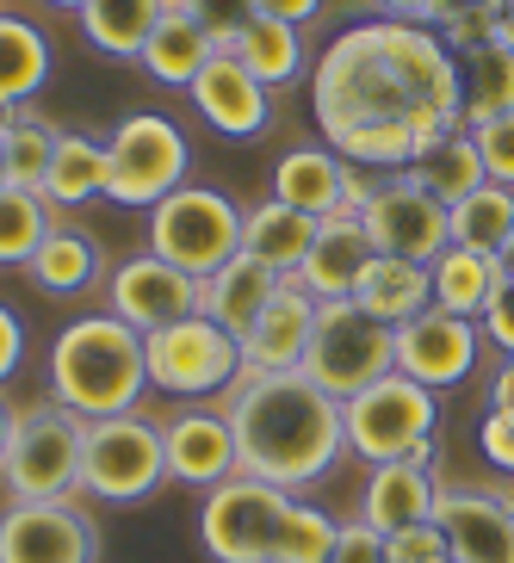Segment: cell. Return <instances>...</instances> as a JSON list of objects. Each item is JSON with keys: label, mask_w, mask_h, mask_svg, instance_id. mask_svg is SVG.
Returning a JSON list of instances; mask_svg holds the SVG:
<instances>
[{"label": "cell", "mask_w": 514, "mask_h": 563, "mask_svg": "<svg viewBox=\"0 0 514 563\" xmlns=\"http://www.w3.org/2000/svg\"><path fill=\"white\" fill-rule=\"evenodd\" d=\"M167 483V446L162 421H150L143 409L112 415V421H87L81 446V496H100L112 508L150 501Z\"/></svg>", "instance_id": "cell-9"}, {"label": "cell", "mask_w": 514, "mask_h": 563, "mask_svg": "<svg viewBox=\"0 0 514 563\" xmlns=\"http://www.w3.org/2000/svg\"><path fill=\"white\" fill-rule=\"evenodd\" d=\"M478 446L502 477H514V409H490L478 421Z\"/></svg>", "instance_id": "cell-42"}, {"label": "cell", "mask_w": 514, "mask_h": 563, "mask_svg": "<svg viewBox=\"0 0 514 563\" xmlns=\"http://www.w3.org/2000/svg\"><path fill=\"white\" fill-rule=\"evenodd\" d=\"M223 415L236 428L242 471L280 489H310L341 464L348 452V421L329 390H316L304 372H242L223 390Z\"/></svg>", "instance_id": "cell-2"}, {"label": "cell", "mask_w": 514, "mask_h": 563, "mask_svg": "<svg viewBox=\"0 0 514 563\" xmlns=\"http://www.w3.org/2000/svg\"><path fill=\"white\" fill-rule=\"evenodd\" d=\"M236 56H242V68H249L266 93L304 81V68H310V44H304V32L298 25H285V19H266V13L236 37Z\"/></svg>", "instance_id": "cell-31"}, {"label": "cell", "mask_w": 514, "mask_h": 563, "mask_svg": "<svg viewBox=\"0 0 514 563\" xmlns=\"http://www.w3.org/2000/svg\"><path fill=\"white\" fill-rule=\"evenodd\" d=\"M353 303L365 316H379L384 329H403L422 310H434V273L415 261H397V254H372L353 285Z\"/></svg>", "instance_id": "cell-22"}, {"label": "cell", "mask_w": 514, "mask_h": 563, "mask_svg": "<svg viewBox=\"0 0 514 563\" xmlns=\"http://www.w3.org/2000/svg\"><path fill=\"white\" fill-rule=\"evenodd\" d=\"M384 558L391 563H452V545L434 520H422V527H409V532H391V539H384Z\"/></svg>", "instance_id": "cell-41"}, {"label": "cell", "mask_w": 514, "mask_h": 563, "mask_svg": "<svg viewBox=\"0 0 514 563\" xmlns=\"http://www.w3.org/2000/svg\"><path fill=\"white\" fill-rule=\"evenodd\" d=\"M44 199L56 211H81V205L106 199V143L87 131H63L51 155V180H44Z\"/></svg>", "instance_id": "cell-32"}, {"label": "cell", "mask_w": 514, "mask_h": 563, "mask_svg": "<svg viewBox=\"0 0 514 563\" xmlns=\"http://www.w3.org/2000/svg\"><path fill=\"white\" fill-rule=\"evenodd\" d=\"M51 7H63V13H81L87 0H51Z\"/></svg>", "instance_id": "cell-52"}, {"label": "cell", "mask_w": 514, "mask_h": 563, "mask_svg": "<svg viewBox=\"0 0 514 563\" xmlns=\"http://www.w3.org/2000/svg\"><path fill=\"white\" fill-rule=\"evenodd\" d=\"M384 19H397V25H434L440 13V0H379Z\"/></svg>", "instance_id": "cell-47"}, {"label": "cell", "mask_w": 514, "mask_h": 563, "mask_svg": "<svg viewBox=\"0 0 514 563\" xmlns=\"http://www.w3.org/2000/svg\"><path fill=\"white\" fill-rule=\"evenodd\" d=\"M428 273H434V310H452L464 322H483V310L496 303L502 279H508V266L478 249H447Z\"/></svg>", "instance_id": "cell-28"}, {"label": "cell", "mask_w": 514, "mask_h": 563, "mask_svg": "<svg viewBox=\"0 0 514 563\" xmlns=\"http://www.w3.org/2000/svg\"><path fill=\"white\" fill-rule=\"evenodd\" d=\"M56 230V205L44 192L7 186L0 192V266H32V254L51 242Z\"/></svg>", "instance_id": "cell-36"}, {"label": "cell", "mask_w": 514, "mask_h": 563, "mask_svg": "<svg viewBox=\"0 0 514 563\" xmlns=\"http://www.w3.org/2000/svg\"><path fill=\"white\" fill-rule=\"evenodd\" d=\"M292 489L280 483H261L249 471H236L230 483L205 489V508H199V545L205 558L217 563H273V545H280V527H285V508H292Z\"/></svg>", "instance_id": "cell-10"}, {"label": "cell", "mask_w": 514, "mask_h": 563, "mask_svg": "<svg viewBox=\"0 0 514 563\" xmlns=\"http://www.w3.org/2000/svg\"><path fill=\"white\" fill-rule=\"evenodd\" d=\"M211 56H217V44L199 32V19L167 0V13L155 19V32H150V44H143V56H136V63L150 68L155 87H193V81H199V68L211 63Z\"/></svg>", "instance_id": "cell-27"}, {"label": "cell", "mask_w": 514, "mask_h": 563, "mask_svg": "<svg viewBox=\"0 0 514 563\" xmlns=\"http://www.w3.org/2000/svg\"><path fill=\"white\" fill-rule=\"evenodd\" d=\"M496 44L514 51V0H502V13H496Z\"/></svg>", "instance_id": "cell-50"}, {"label": "cell", "mask_w": 514, "mask_h": 563, "mask_svg": "<svg viewBox=\"0 0 514 563\" xmlns=\"http://www.w3.org/2000/svg\"><path fill=\"white\" fill-rule=\"evenodd\" d=\"M483 329L478 322H464L452 310H422L415 322L397 329V372L415 384H428V390H452L478 372L483 360Z\"/></svg>", "instance_id": "cell-17"}, {"label": "cell", "mask_w": 514, "mask_h": 563, "mask_svg": "<svg viewBox=\"0 0 514 563\" xmlns=\"http://www.w3.org/2000/svg\"><path fill=\"white\" fill-rule=\"evenodd\" d=\"M335 539H341V520L322 514L316 501H292L280 527V545H273V563H329Z\"/></svg>", "instance_id": "cell-38"}, {"label": "cell", "mask_w": 514, "mask_h": 563, "mask_svg": "<svg viewBox=\"0 0 514 563\" xmlns=\"http://www.w3.org/2000/svg\"><path fill=\"white\" fill-rule=\"evenodd\" d=\"M81 446H87V421L75 409H63L56 397L25 402L13 446L0 459L7 501H75L81 496Z\"/></svg>", "instance_id": "cell-4"}, {"label": "cell", "mask_w": 514, "mask_h": 563, "mask_svg": "<svg viewBox=\"0 0 514 563\" xmlns=\"http://www.w3.org/2000/svg\"><path fill=\"white\" fill-rule=\"evenodd\" d=\"M106 310L118 322H131L136 334H162L186 316H205V279H193V273H181V266H167L162 254L143 249L106 273Z\"/></svg>", "instance_id": "cell-13"}, {"label": "cell", "mask_w": 514, "mask_h": 563, "mask_svg": "<svg viewBox=\"0 0 514 563\" xmlns=\"http://www.w3.org/2000/svg\"><path fill=\"white\" fill-rule=\"evenodd\" d=\"M341 180H348V162L329 150V143H304V150H285L273 162V199L292 205L304 217H341Z\"/></svg>", "instance_id": "cell-23"}, {"label": "cell", "mask_w": 514, "mask_h": 563, "mask_svg": "<svg viewBox=\"0 0 514 563\" xmlns=\"http://www.w3.org/2000/svg\"><path fill=\"white\" fill-rule=\"evenodd\" d=\"M459 68H464V131L514 112V51H502L490 37L478 51H464Z\"/></svg>", "instance_id": "cell-33"}, {"label": "cell", "mask_w": 514, "mask_h": 563, "mask_svg": "<svg viewBox=\"0 0 514 563\" xmlns=\"http://www.w3.org/2000/svg\"><path fill=\"white\" fill-rule=\"evenodd\" d=\"M162 446H167V477L186 483V489H217V483H230L242 471L223 402H181L162 421Z\"/></svg>", "instance_id": "cell-16"}, {"label": "cell", "mask_w": 514, "mask_h": 563, "mask_svg": "<svg viewBox=\"0 0 514 563\" xmlns=\"http://www.w3.org/2000/svg\"><path fill=\"white\" fill-rule=\"evenodd\" d=\"M341 421H348V452L365 464H434V433H440V390L428 384L391 378L365 384L360 397L341 402Z\"/></svg>", "instance_id": "cell-5"}, {"label": "cell", "mask_w": 514, "mask_h": 563, "mask_svg": "<svg viewBox=\"0 0 514 563\" xmlns=\"http://www.w3.org/2000/svg\"><path fill=\"white\" fill-rule=\"evenodd\" d=\"M174 7H186V13L199 19V32L211 37L217 51H236V37L261 19V7H254V0H174Z\"/></svg>", "instance_id": "cell-39"}, {"label": "cell", "mask_w": 514, "mask_h": 563, "mask_svg": "<svg viewBox=\"0 0 514 563\" xmlns=\"http://www.w3.org/2000/svg\"><path fill=\"white\" fill-rule=\"evenodd\" d=\"M316 230H322L316 217L292 211V205H280V199H261V205L242 211V254H254L261 266H273L280 279H298V266H304V254H310Z\"/></svg>", "instance_id": "cell-24"}, {"label": "cell", "mask_w": 514, "mask_h": 563, "mask_svg": "<svg viewBox=\"0 0 514 563\" xmlns=\"http://www.w3.org/2000/svg\"><path fill=\"white\" fill-rule=\"evenodd\" d=\"M490 409H514V360H502V372L490 378Z\"/></svg>", "instance_id": "cell-48"}, {"label": "cell", "mask_w": 514, "mask_h": 563, "mask_svg": "<svg viewBox=\"0 0 514 563\" xmlns=\"http://www.w3.org/2000/svg\"><path fill=\"white\" fill-rule=\"evenodd\" d=\"M143 360H150V390L186 402H217L242 378V341L217 329L211 316H186L162 334H143Z\"/></svg>", "instance_id": "cell-11"}, {"label": "cell", "mask_w": 514, "mask_h": 563, "mask_svg": "<svg viewBox=\"0 0 514 563\" xmlns=\"http://www.w3.org/2000/svg\"><path fill=\"white\" fill-rule=\"evenodd\" d=\"M19 365H25V322L0 303V384L13 378Z\"/></svg>", "instance_id": "cell-45"}, {"label": "cell", "mask_w": 514, "mask_h": 563, "mask_svg": "<svg viewBox=\"0 0 514 563\" xmlns=\"http://www.w3.org/2000/svg\"><path fill=\"white\" fill-rule=\"evenodd\" d=\"M298 372L316 390H329L335 402H348L365 384L397 372V329H384L379 316H365L353 298H335L316 310V329H310Z\"/></svg>", "instance_id": "cell-6"}, {"label": "cell", "mask_w": 514, "mask_h": 563, "mask_svg": "<svg viewBox=\"0 0 514 563\" xmlns=\"http://www.w3.org/2000/svg\"><path fill=\"white\" fill-rule=\"evenodd\" d=\"M372 254L379 249H372V235H365L360 217H322V230H316L310 254H304V266H298V285L316 303L353 298V285H360Z\"/></svg>", "instance_id": "cell-21"}, {"label": "cell", "mask_w": 514, "mask_h": 563, "mask_svg": "<svg viewBox=\"0 0 514 563\" xmlns=\"http://www.w3.org/2000/svg\"><path fill=\"white\" fill-rule=\"evenodd\" d=\"M483 341H490V347L502 353V360H514V273L508 279H502V291H496V303H490V310H483Z\"/></svg>", "instance_id": "cell-44"}, {"label": "cell", "mask_w": 514, "mask_h": 563, "mask_svg": "<svg viewBox=\"0 0 514 563\" xmlns=\"http://www.w3.org/2000/svg\"><path fill=\"white\" fill-rule=\"evenodd\" d=\"M428 199H440L452 211L459 199H471L490 174H483V155H478V143H471V131H452V136H440V143H428V150L415 155L409 167H403Z\"/></svg>", "instance_id": "cell-30"}, {"label": "cell", "mask_w": 514, "mask_h": 563, "mask_svg": "<svg viewBox=\"0 0 514 563\" xmlns=\"http://www.w3.org/2000/svg\"><path fill=\"white\" fill-rule=\"evenodd\" d=\"M471 143H478V155H483V174H490L496 186H514V112L478 124Z\"/></svg>", "instance_id": "cell-40"}, {"label": "cell", "mask_w": 514, "mask_h": 563, "mask_svg": "<svg viewBox=\"0 0 514 563\" xmlns=\"http://www.w3.org/2000/svg\"><path fill=\"white\" fill-rule=\"evenodd\" d=\"M254 7H261L266 19H285V25H298V32L310 25L316 13H322V0H254Z\"/></svg>", "instance_id": "cell-46"}, {"label": "cell", "mask_w": 514, "mask_h": 563, "mask_svg": "<svg viewBox=\"0 0 514 563\" xmlns=\"http://www.w3.org/2000/svg\"><path fill=\"white\" fill-rule=\"evenodd\" d=\"M316 310L322 303L298 279H285L273 291V303L261 310V322L242 334V372H298L304 347H310V329H316Z\"/></svg>", "instance_id": "cell-19"}, {"label": "cell", "mask_w": 514, "mask_h": 563, "mask_svg": "<svg viewBox=\"0 0 514 563\" xmlns=\"http://www.w3.org/2000/svg\"><path fill=\"white\" fill-rule=\"evenodd\" d=\"M13 428H19V409L0 397V459H7V446H13Z\"/></svg>", "instance_id": "cell-49"}, {"label": "cell", "mask_w": 514, "mask_h": 563, "mask_svg": "<svg viewBox=\"0 0 514 563\" xmlns=\"http://www.w3.org/2000/svg\"><path fill=\"white\" fill-rule=\"evenodd\" d=\"M280 285L285 279L273 273V266H261L254 254H236L223 273H211V279H205V316H211L217 329H230L236 341H242V334L261 322V310L273 303V291H280Z\"/></svg>", "instance_id": "cell-25"}, {"label": "cell", "mask_w": 514, "mask_h": 563, "mask_svg": "<svg viewBox=\"0 0 514 563\" xmlns=\"http://www.w3.org/2000/svg\"><path fill=\"white\" fill-rule=\"evenodd\" d=\"M162 13H167V0H87L75 19H81V37L100 56H112V63H136Z\"/></svg>", "instance_id": "cell-29"}, {"label": "cell", "mask_w": 514, "mask_h": 563, "mask_svg": "<svg viewBox=\"0 0 514 563\" xmlns=\"http://www.w3.org/2000/svg\"><path fill=\"white\" fill-rule=\"evenodd\" d=\"M310 112L322 143L360 131V124H415L428 143H440V136L464 131L459 56L428 25H397V19L348 25L316 56Z\"/></svg>", "instance_id": "cell-1"}, {"label": "cell", "mask_w": 514, "mask_h": 563, "mask_svg": "<svg viewBox=\"0 0 514 563\" xmlns=\"http://www.w3.org/2000/svg\"><path fill=\"white\" fill-rule=\"evenodd\" d=\"M329 563H391V558H384V532H372L360 514L341 520V539H335Z\"/></svg>", "instance_id": "cell-43"}, {"label": "cell", "mask_w": 514, "mask_h": 563, "mask_svg": "<svg viewBox=\"0 0 514 563\" xmlns=\"http://www.w3.org/2000/svg\"><path fill=\"white\" fill-rule=\"evenodd\" d=\"M56 124H44V118L32 112V106H19L13 124H7V167H13V186H25V192H44V180H51V155H56Z\"/></svg>", "instance_id": "cell-37"}, {"label": "cell", "mask_w": 514, "mask_h": 563, "mask_svg": "<svg viewBox=\"0 0 514 563\" xmlns=\"http://www.w3.org/2000/svg\"><path fill=\"white\" fill-rule=\"evenodd\" d=\"M7 124H13V112H0V192L13 186V167H7Z\"/></svg>", "instance_id": "cell-51"}, {"label": "cell", "mask_w": 514, "mask_h": 563, "mask_svg": "<svg viewBox=\"0 0 514 563\" xmlns=\"http://www.w3.org/2000/svg\"><path fill=\"white\" fill-rule=\"evenodd\" d=\"M434 508H440V477H434V464H372V477H365L360 489V520L372 532H409L422 527V520H434Z\"/></svg>", "instance_id": "cell-20"}, {"label": "cell", "mask_w": 514, "mask_h": 563, "mask_svg": "<svg viewBox=\"0 0 514 563\" xmlns=\"http://www.w3.org/2000/svg\"><path fill=\"white\" fill-rule=\"evenodd\" d=\"M0 563H100V527L81 501H7Z\"/></svg>", "instance_id": "cell-14"}, {"label": "cell", "mask_w": 514, "mask_h": 563, "mask_svg": "<svg viewBox=\"0 0 514 563\" xmlns=\"http://www.w3.org/2000/svg\"><path fill=\"white\" fill-rule=\"evenodd\" d=\"M360 223L379 254H397V261H415V266H434L452 249V211L440 199H428L409 174H379Z\"/></svg>", "instance_id": "cell-12"}, {"label": "cell", "mask_w": 514, "mask_h": 563, "mask_svg": "<svg viewBox=\"0 0 514 563\" xmlns=\"http://www.w3.org/2000/svg\"><path fill=\"white\" fill-rule=\"evenodd\" d=\"M186 131L167 112H131L118 118V131L106 136V199L124 211H155L167 192L186 186Z\"/></svg>", "instance_id": "cell-8"}, {"label": "cell", "mask_w": 514, "mask_h": 563, "mask_svg": "<svg viewBox=\"0 0 514 563\" xmlns=\"http://www.w3.org/2000/svg\"><path fill=\"white\" fill-rule=\"evenodd\" d=\"M44 291H87V285H100L106 279V254L100 242L87 230H68V223H56L51 242L32 254V266H25Z\"/></svg>", "instance_id": "cell-34"}, {"label": "cell", "mask_w": 514, "mask_h": 563, "mask_svg": "<svg viewBox=\"0 0 514 563\" xmlns=\"http://www.w3.org/2000/svg\"><path fill=\"white\" fill-rule=\"evenodd\" d=\"M150 254H162L167 266H181L193 279H211L242 254V205L217 186L186 180L150 211Z\"/></svg>", "instance_id": "cell-7"}, {"label": "cell", "mask_w": 514, "mask_h": 563, "mask_svg": "<svg viewBox=\"0 0 514 563\" xmlns=\"http://www.w3.org/2000/svg\"><path fill=\"white\" fill-rule=\"evenodd\" d=\"M508 235H514V186L483 180L471 199L452 205V249H478V254H496L502 261Z\"/></svg>", "instance_id": "cell-35"}, {"label": "cell", "mask_w": 514, "mask_h": 563, "mask_svg": "<svg viewBox=\"0 0 514 563\" xmlns=\"http://www.w3.org/2000/svg\"><path fill=\"white\" fill-rule=\"evenodd\" d=\"M186 93H193L199 118L211 124L217 136H236V143H242V136H261L266 124H273V93H266L249 68H242V56H236V51H217Z\"/></svg>", "instance_id": "cell-18"}, {"label": "cell", "mask_w": 514, "mask_h": 563, "mask_svg": "<svg viewBox=\"0 0 514 563\" xmlns=\"http://www.w3.org/2000/svg\"><path fill=\"white\" fill-rule=\"evenodd\" d=\"M434 527L447 532L452 563H514V489L440 483Z\"/></svg>", "instance_id": "cell-15"}, {"label": "cell", "mask_w": 514, "mask_h": 563, "mask_svg": "<svg viewBox=\"0 0 514 563\" xmlns=\"http://www.w3.org/2000/svg\"><path fill=\"white\" fill-rule=\"evenodd\" d=\"M502 266H508V273H514V235H508V249H502Z\"/></svg>", "instance_id": "cell-53"}, {"label": "cell", "mask_w": 514, "mask_h": 563, "mask_svg": "<svg viewBox=\"0 0 514 563\" xmlns=\"http://www.w3.org/2000/svg\"><path fill=\"white\" fill-rule=\"evenodd\" d=\"M150 390V360H143V334L118 322L112 310L75 316L51 341V397L75 409L81 421H112L131 415Z\"/></svg>", "instance_id": "cell-3"}, {"label": "cell", "mask_w": 514, "mask_h": 563, "mask_svg": "<svg viewBox=\"0 0 514 563\" xmlns=\"http://www.w3.org/2000/svg\"><path fill=\"white\" fill-rule=\"evenodd\" d=\"M51 37L37 32L32 19H19L0 7V112H19L32 106L44 87H51Z\"/></svg>", "instance_id": "cell-26"}]
</instances>
